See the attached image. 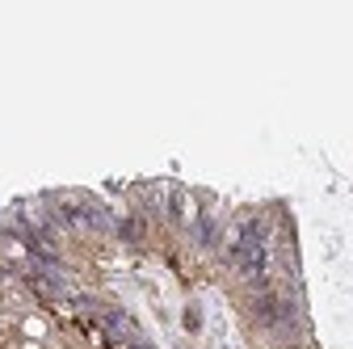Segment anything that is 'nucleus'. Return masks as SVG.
<instances>
[{
  "label": "nucleus",
  "mask_w": 353,
  "mask_h": 349,
  "mask_svg": "<svg viewBox=\"0 0 353 349\" xmlns=\"http://www.w3.org/2000/svg\"><path fill=\"white\" fill-rule=\"evenodd\" d=\"M185 328H189V332H198V328H202V316H198V307H185Z\"/></svg>",
  "instance_id": "obj_1"
}]
</instances>
